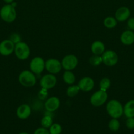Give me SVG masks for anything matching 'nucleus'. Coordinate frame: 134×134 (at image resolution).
<instances>
[{"label": "nucleus", "mask_w": 134, "mask_h": 134, "mask_svg": "<svg viewBox=\"0 0 134 134\" xmlns=\"http://www.w3.org/2000/svg\"><path fill=\"white\" fill-rule=\"evenodd\" d=\"M0 17L5 22L11 23L15 20L17 18V11L11 4H7L1 7L0 10Z\"/></svg>", "instance_id": "2"}, {"label": "nucleus", "mask_w": 134, "mask_h": 134, "mask_svg": "<svg viewBox=\"0 0 134 134\" xmlns=\"http://www.w3.org/2000/svg\"><path fill=\"white\" fill-rule=\"evenodd\" d=\"M3 1L7 4H11L14 1V0H3Z\"/></svg>", "instance_id": "32"}, {"label": "nucleus", "mask_w": 134, "mask_h": 134, "mask_svg": "<svg viewBox=\"0 0 134 134\" xmlns=\"http://www.w3.org/2000/svg\"><path fill=\"white\" fill-rule=\"evenodd\" d=\"M80 88L78 85H72L67 88L66 90V95L68 97H74L77 95L80 92Z\"/></svg>", "instance_id": "21"}, {"label": "nucleus", "mask_w": 134, "mask_h": 134, "mask_svg": "<svg viewBox=\"0 0 134 134\" xmlns=\"http://www.w3.org/2000/svg\"><path fill=\"white\" fill-rule=\"evenodd\" d=\"M45 108L48 112H54L60 107V100L57 97L53 96L48 98L45 102Z\"/></svg>", "instance_id": "13"}, {"label": "nucleus", "mask_w": 134, "mask_h": 134, "mask_svg": "<svg viewBox=\"0 0 134 134\" xmlns=\"http://www.w3.org/2000/svg\"><path fill=\"white\" fill-rule=\"evenodd\" d=\"M53 124V119L49 115H45L42 118L41 120V125L45 128H49Z\"/></svg>", "instance_id": "24"}, {"label": "nucleus", "mask_w": 134, "mask_h": 134, "mask_svg": "<svg viewBox=\"0 0 134 134\" xmlns=\"http://www.w3.org/2000/svg\"><path fill=\"white\" fill-rule=\"evenodd\" d=\"M123 114L127 118L134 117V99L128 101L123 106Z\"/></svg>", "instance_id": "18"}, {"label": "nucleus", "mask_w": 134, "mask_h": 134, "mask_svg": "<svg viewBox=\"0 0 134 134\" xmlns=\"http://www.w3.org/2000/svg\"><path fill=\"white\" fill-rule=\"evenodd\" d=\"M107 113L113 119H119L123 114V107L118 100L112 99L109 101L106 106Z\"/></svg>", "instance_id": "1"}, {"label": "nucleus", "mask_w": 134, "mask_h": 134, "mask_svg": "<svg viewBox=\"0 0 134 134\" xmlns=\"http://www.w3.org/2000/svg\"><path fill=\"white\" fill-rule=\"evenodd\" d=\"M120 127L119 120L118 119H112L109 122V128L112 132H117Z\"/></svg>", "instance_id": "23"}, {"label": "nucleus", "mask_w": 134, "mask_h": 134, "mask_svg": "<svg viewBox=\"0 0 134 134\" xmlns=\"http://www.w3.org/2000/svg\"><path fill=\"white\" fill-rule=\"evenodd\" d=\"M34 134H50L49 131L43 127H41V128H38L36 129L34 132Z\"/></svg>", "instance_id": "30"}, {"label": "nucleus", "mask_w": 134, "mask_h": 134, "mask_svg": "<svg viewBox=\"0 0 134 134\" xmlns=\"http://www.w3.org/2000/svg\"><path fill=\"white\" fill-rule=\"evenodd\" d=\"M102 63L106 66L112 67L118 63V54L114 51L112 50L105 51L102 55Z\"/></svg>", "instance_id": "6"}, {"label": "nucleus", "mask_w": 134, "mask_h": 134, "mask_svg": "<svg viewBox=\"0 0 134 134\" xmlns=\"http://www.w3.org/2000/svg\"><path fill=\"white\" fill-rule=\"evenodd\" d=\"M20 84L24 87H32L36 84V77L31 71H22L18 76Z\"/></svg>", "instance_id": "3"}, {"label": "nucleus", "mask_w": 134, "mask_h": 134, "mask_svg": "<svg viewBox=\"0 0 134 134\" xmlns=\"http://www.w3.org/2000/svg\"><path fill=\"white\" fill-rule=\"evenodd\" d=\"M45 62L42 58L36 56L31 60L30 64V71L34 74H40L44 70Z\"/></svg>", "instance_id": "8"}, {"label": "nucleus", "mask_w": 134, "mask_h": 134, "mask_svg": "<svg viewBox=\"0 0 134 134\" xmlns=\"http://www.w3.org/2000/svg\"><path fill=\"white\" fill-rule=\"evenodd\" d=\"M32 113L31 107L28 104H22L17 108V116L21 120H25L30 116Z\"/></svg>", "instance_id": "15"}, {"label": "nucleus", "mask_w": 134, "mask_h": 134, "mask_svg": "<svg viewBox=\"0 0 134 134\" xmlns=\"http://www.w3.org/2000/svg\"><path fill=\"white\" fill-rule=\"evenodd\" d=\"M19 134H29V133H26V132H21V133H20Z\"/></svg>", "instance_id": "33"}, {"label": "nucleus", "mask_w": 134, "mask_h": 134, "mask_svg": "<svg viewBox=\"0 0 134 134\" xmlns=\"http://www.w3.org/2000/svg\"><path fill=\"white\" fill-rule=\"evenodd\" d=\"M14 52L17 58L20 60H24L30 56V48L26 43L20 41L15 44Z\"/></svg>", "instance_id": "4"}, {"label": "nucleus", "mask_w": 134, "mask_h": 134, "mask_svg": "<svg viewBox=\"0 0 134 134\" xmlns=\"http://www.w3.org/2000/svg\"><path fill=\"white\" fill-rule=\"evenodd\" d=\"M120 41L125 45H131L134 43V32L131 30L124 31L120 35Z\"/></svg>", "instance_id": "16"}, {"label": "nucleus", "mask_w": 134, "mask_h": 134, "mask_svg": "<svg viewBox=\"0 0 134 134\" xmlns=\"http://www.w3.org/2000/svg\"><path fill=\"white\" fill-rule=\"evenodd\" d=\"M14 44H17V43H20L21 41V37L17 33H13L9 37V39Z\"/></svg>", "instance_id": "27"}, {"label": "nucleus", "mask_w": 134, "mask_h": 134, "mask_svg": "<svg viewBox=\"0 0 134 134\" xmlns=\"http://www.w3.org/2000/svg\"><path fill=\"white\" fill-rule=\"evenodd\" d=\"M127 27L131 31H134V17L129 18L127 20Z\"/></svg>", "instance_id": "31"}, {"label": "nucleus", "mask_w": 134, "mask_h": 134, "mask_svg": "<svg viewBox=\"0 0 134 134\" xmlns=\"http://www.w3.org/2000/svg\"><path fill=\"white\" fill-rule=\"evenodd\" d=\"M107 99L108 94L106 91L99 90L92 94L90 98V102L94 107H100L106 102Z\"/></svg>", "instance_id": "5"}, {"label": "nucleus", "mask_w": 134, "mask_h": 134, "mask_svg": "<svg viewBox=\"0 0 134 134\" xmlns=\"http://www.w3.org/2000/svg\"><path fill=\"white\" fill-rule=\"evenodd\" d=\"M78 85L80 88V90L81 91L89 92L94 88L95 82L91 77H85L80 80Z\"/></svg>", "instance_id": "12"}, {"label": "nucleus", "mask_w": 134, "mask_h": 134, "mask_svg": "<svg viewBox=\"0 0 134 134\" xmlns=\"http://www.w3.org/2000/svg\"><path fill=\"white\" fill-rule=\"evenodd\" d=\"M47 90H47V89L42 88L38 94V98L41 99V100H45L47 98V96H48V92H47Z\"/></svg>", "instance_id": "28"}, {"label": "nucleus", "mask_w": 134, "mask_h": 134, "mask_svg": "<svg viewBox=\"0 0 134 134\" xmlns=\"http://www.w3.org/2000/svg\"><path fill=\"white\" fill-rule=\"evenodd\" d=\"M62 67L66 71H72L77 67L78 59L75 55L68 54L64 56L61 62Z\"/></svg>", "instance_id": "7"}, {"label": "nucleus", "mask_w": 134, "mask_h": 134, "mask_svg": "<svg viewBox=\"0 0 134 134\" xmlns=\"http://www.w3.org/2000/svg\"><path fill=\"white\" fill-rule=\"evenodd\" d=\"M63 81L67 85H72L76 81V77L74 74L71 71H66L63 73Z\"/></svg>", "instance_id": "19"}, {"label": "nucleus", "mask_w": 134, "mask_h": 134, "mask_svg": "<svg viewBox=\"0 0 134 134\" xmlns=\"http://www.w3.org/2000/svg\"><path fill=\"white\" fill-rule=\"evenodd\" d=\"M99 86L100 90L106 91L110 86V80L107 77H104L100 81Z\"/></svg>", "instance_id": "25"}, {"label": "nucleus", "mask_w": 134, "mask_h": 134, "mask_svg": "<svg viewBox=\"0 0 134 134\" xmlns=\"http://www.w3.org/2000/svg\"><path fill=\"white\" fill-rule=\"evenodd\" d=\"M91 51L93 54L101 56L105 51V44L101 41H95L92 43Z\"/></svg>", "instance_id": "17"}, {"label": "nucleus", "mask_w": 134, "mask_h": 134, "mask_svg": "<svg viewBox=\"0 0 134 134\" xmlns=\"http://www.w3.org/2000/svg\"><path fill=\"white\" fill-rule=\"evenodd\" d=\"M61 62L55 58H51L45 62V69L51 74H57L61 71Z\"/></svg>", "instance_id": "9"}, {"label": "nucleus", "mask_w": 134, "mask_h": 134, "mask_svg": "<svg viewBox=\"0 0 134 134\" xmlns=\"http://www.w3.org/2000/svg\"><path fill=\"white\" fill-rule=\"evenodd\" d=\"M49 129V131L50 134H60L63 131L61 125L58 123L53 124Z\"/></svg>", "instance_id": "26"}, {"label": "nucleus", "mask_w": 134, "mask_h": 134, "mask_svg": "<svg viewBox=\"0 0 134 134\" xmlns=\"http://www.w3.org/2000/svg\"><path fill=\"white\" fill-rule=\"evenodd\" d=\"M57 82V79L53 74H46L43 75L39 81L41 87L47 90L51 89L55 86Z\"/></svg>", "instance_id": "10"}, {"label": "nucleus", "mask_w": 134, "mask_h": 134, "mask_svg": "<svg viewBox=\"0 0 134 134\" xmlns=\"http://www.w3.org/2000/svg\"><path fill=\"white\" fill-rule=\"evenodd\" d=\"M15 44L10 39H5L0 43V54L7 56L11 54L14 51Z\"/></svg>", "instance_id": "11"}, {"label": "nucleus", "mask_w": 134, "mask_h": 134, "mask_svg": "<svg viewBox=\"0 0 134 134\" xmlns=\"http://www.w3.org/2000/svg\"><path fill=\"white\" fill-rule=\"evenodd\" d=\"M130 9L127 7H121L118 8L115 13V18L118 22H124L129 19L130 16Z\"/></svg>", "instance_id": "14"}, {"label": "nucleus", "mask_w": 134, "mask_h": 134, "mask_svg": "<svg viewBox=\"0 0 134 134\" xmlns=\"http://www.w3.org/2000/svg\"><path fill=\"white\" fill-rule=\"evenodd\" d=\"M89 64H90L92 66H99L101 63H102V56H100V55L93 54V56H91L89 58Z\"/></svg>", "instance_id": "22"}, {"label": "nucleus", "mask_w": 134, "mask_h": 134, "mask_svg": "<svg viewBox=\"0 0 134 134\" xmlns=\"http://www.w3.org/2000/svg\"><path fill=\"white\" fill-rule=\"evenodd\" d=\"M117 22L118 21L116 20V19L114 17L108 16L106 18H105V20H104L103 24L106 28L112 29L114 28V27H115L116 26Z\"/></svg>", "instance_id": "20"}, {"label": "nucleus", "mask_w": 134, "mask_h": 134, "mask_svg": "<svg viewBox=\"0 0 134 134\" xmlns=\"http://www.w3.org/2000/svg\"><path fill=\"white\" fill-rule=\"evenodd\" d=\"M126 125L128 129H134V117L127 118L126 122Z\"/></svg>", "instance_id": "29"}]
</instances>
